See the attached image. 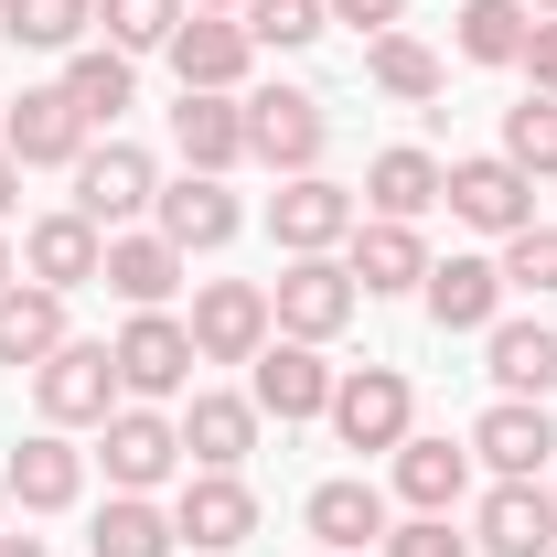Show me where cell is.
Listing matches in <instances>:
<instances>
[{
    "mask_svg": "<svg viewBox=\"0 0 557 557\" xmlns=\"http://www.w3.org/2000/svg\"><path fill=\"white\" fill-rule=\"evenodd\" d=\"M33 408H44V429H108V418L129 408V386H119V354L108 344H54L44 364H33Z\"/></svg>",
    "mask_w": 557,
    "mask_h": 557,
    "instance_id": "cell-1",
    "label": "cell"
},
{
    "mask_svg": "<svg viewBox=\"0 0 557 557\" xmlns=\"http://www.w3.org/2000/svg\"><path fill=\"white\" fill-rule=\"evenodd\" d=\"M322 150H333V108L311 86H247V161L289 183V172H322Z\"/></svg>",
    "mask_w": 557,
    "mask_h": 557,
    "instance_id": "cell-2",
    "label": "cell"
},
{
    "mask_svg": "<svg viewBox=\"0 0 557 557\" xmlns=\"http://www.w3.org/2000/svg\"><path fill=\"white\" fill-rule=\"evenodd\" d=\"M150 205H161V161H150L139 139H119V129L86 139V161H75V214L119 236V225H139Z\"/></svg>",
    "mask_w": 557,
    "mask_h": 557,
    "instance_id": "cell-3",
    "label": "cell"
},
{
    "mask_svg": "<svg viewBox=\"0 0 557 557\" xmlns=\"http://www.w3.org/2000/svg\"><path fill=\"white\" fill-rule=\"evenodd\" d=\"M322 418H333V440H344V450H397V440L418 429V386L397 375V364H344Z\"/></svg>",
    "mask_w": 557,
    "mask_h": 557,
    "instance_id": "cell-4",
    "label": "cell"
},
{
    "mask_svg": "<svg viewBox=\"0 0 557 557\" xmlns=\"http://www.w3.org/2000/svg\"><path fill=\"white\" fill-rule=\"evenodd\" d=\"M354 311H364V289H354L344 258H289V269L269 278V322L289 333V344H333Z\"/></svg>",
    "mask_w": 557,
    "mask_h": 557,
    "instance_id": "cell-5",
    "label": "cell"
},
{
    "mask_svg": "<svg viewBox=\"0 0 557 557\" xmlns=\"http://www.w3.org/2000/svg\"><path fill=\"white\" fill-rule=\"evenodd\" d=\"M183 333H194V354H205V364H258V354H269V278H194V322H183Z\"/></svg>",
    "mask_w": 557,
    "mask_h": 557,
    "instance_id": "cell-6",
    "label": "cell"
},
{
    "mask_svg": "<svg viewBox=\"0 0 557 557\" xmlns=\"http://www.w3.org/2000/svg\"><path fill=\"white\" fill-rule=\"evenodd\" d=\"M86 139H97V129H86V108H75L65 86H22V97L0 108V150H11L22 172H75Z\"/></svg>",
    "mask_w": 557,
    "mask_h": 557,
    "instance_id": "cell-7",
    "label": "cell"
},
{
    "mask_svg": "<svg viewBox=\"0 0 557 557\" xmlns=\"http://www.w3.org/2000/svg\"><path fill=\"white\" fill-rule=\"evenodd\" d=\"M440 205L461 214L472 236H525V225H536V183H525V172H515L504 150H472V161H450Z\"/></svg>",
    "mask_w": 557,
    "mask_h": 557,
    "instance_id": "cell-8",
    "label": "cell"
},
{
    "mask_svg": "<svg viewBox=\"0 0 557 557\" xmlns=\"http://www.w3.org/2000/svg\"><path fill=\"white\" fill-rule=\"evenodd\" d=\"M119 386H129L139 408H161V397H183V386H194V364H205V354H194V333H183V322H172V311H129V322H119Z\"/></svg>",
    "mask_w": 557,
    "mask_h": 557,
    "instance_id": "cell-9",
    "label": "cell"
},
{
    "mask_svg": "<svg viewBox=\"0 0 557 557\" xmlns=\"http://www.w3.org/2000/svg\"><path fill=\"white\" fill-rule=\"evenodd\" d=\"M354 214L364 205H354L333 172H289V183L269 194V236H278V258H333V247L354 236Z\"/></svg>",
    "mask_w": 557,
    "mask_h": 557,
    "instance_id": "cell-10",
    "label": "cell"
},
{
    "mask_svg": "<svg viewBox=\"0 0 557 557\" xmlns=\"http://www.w3.org/2000/svg\"><path fill=\"white\" fill-rule=\"evenodd\" d=\"M472 461H483L493 483H536V472H557V418H547V397H493V408L472 418Z\"/></svg>",
    "mask_w": 557,
    "mask_h": 557,
    "instance_id": "cell-11",
    "label": "cell"
},
{
    "mask_svg": "<svg viewBox=\"0 0 557 557\" xmlns=\"http://www.w3.org/2000/svg\"><path fill=\"white\" fill-rule=\"evenodd\" d=\"M97 461H108V493H161L183 472V418H161V408L129 397V408L97 429Z\"/></svg>",
    "mask_w": 557,
    "mask_h": 557,
    "instance_id": "cell-12",
    "label": "cell"
},
{
    "mask_svg": "<svg viewBox=\"0 0 557 557\" xmlns=\"http://www.w3.org/2000/svg\"><path fill=\"white\" fill-rule=\"evenodd\" d=\"M172 536L194 557H225L258 536V493H247V472H183V493H172Z\"/></svg>",
    "mask_w": 557,
    "mask_h": 557,
    "instance_id": "cell-13",
    "label": "cell"
},
{
    "mask_svg": "<svg viewBox=\"0 0 557 557\" xmlns=\"http://www.w3.org/2000/svg\"><path fill=\"white\" fill-rule=\"evenodd\" d=\"M0 483H11L22 515H75V504H86V450H75V429H33V440H11Z\"/></svg>",
    "mask_w": 557,
    "mask_h": 557,
    "instance_id": "cell-14",
    "label": "cell"
},
{
    "mask_svg": "<svg viewBox=\"0 0 557 557\" xmlns=\"http://www.w3.org/2000/svg\"><path fill=\"white\" fill-rule=\"evenodd\" d=\"M97 269H108V225H86L75 205H54V214H33L22 225V278H44V289H97Z\"/></svg>",
    "mask_w": 557,
    "mask_h": 557,
    "instance_id": "cell-15",
    "label": "cell"
},
{
    "mask_svg": "<svg viewBox=\"0 0 557 557\" xmlns=\"http://www.w3.org/2000/svg\"><path fill=\"white\" fill-rule=\"evenodd\" d=\"M333 375L344 364H322V344H289V333H269V354L247 364V397H258V418H322L333 408Z\"/></svg>",
    "mask_w": 557,
    "mask_h": 557,
    "instance_id": "cell-16",
    "label": "cell"
},
{
    "mask_svg": "<svg viewBox=\"0 0 557 557\" xmlns=\"http://www.w3.org/2000/svg\"><path fill=\"white\" fill-rule=\"evenodd\" d=\"M247 65H258V44H247L236 11H183V33H172V75H183V86L247 97Z\"/></svg>",
    "mask_w": 557,
    "mask_h": 557,
    "instance_id": "cell-17",
    "label": "cell"
},
{
    "mask_svg": "<svg viewBox=\"0 0 557 557\" xmlns=\"http://www.w3.org/2000/svg\"><path fill=\"white\" fill-rule=\"evenodd\" d=\"M386 493H397L408 515H450V504L472 493V440H429V429H408V440L386 450Z\"/></svg>",
    "mask_w": 557,
    "mask_h": 557,
    "instance_id": "cell-18",
    "label": "cell"
},
{
    "mask_svg": "<svg viewBox=\"0 0 557 557\" xmlns=\"http://www.w3.org/2000/svg\"><path fill=\"white\" fill-rule=\"evenodd\" d=\"M150 225L183 247V258H214V247H236V225H247V205L225 194V172H183V183H161V205H150Z\"/></svg>",
    "mask_w": 557,
    "mask_h": 557,
    "instance_id": "cell-19",
    "label": "cell"
},
{
    "mask_svg": "<svg viewBox=\"0 0 557 557\" xmlns=\"http://www.w3.org/2000/svg\"><path fill=\"white\" fill-rule=\"evenodd\" d=\"M418 311H429L440 333H493V322H504V258H429Z\"/></svg>",
    "mask_w": 557,
    "mask_h": 557,
    "instance_id": "cell-20",
    "label": "cell"
},
{
    "mask_svg": "<svg viewBox=\"0 0 557 557\" xmlns=\"http://www.w3.org/2000/svg\"><path fill=\"white\" fill-rule=\"evenodd\" d=\"M472 557H557V493L547 483H493L472 515Z\"/></svg>",
    "mask_w": 557,
    "mask_h": 557,
    "instance_id": "cell-21",
    "label": "cell"
},
{
    "mask_svg": "<svg viewBox=\"0 0 557 557\" xmlns=\"http://www.w3.org/2000/svg\"><path fill=\"white\" fill-rule=\"evenodd\" d=\"M247 450H258V397L194 386V408H183V472H247Z\"/></svg>",
    "mask_w": 557,
    "mask_h": 557,
    "instance_id": "cell-22",
    "label": "cell"
},
{
    "mask_svg": "<svg viewBox=\"0 0 557 557\" xmlns=\"http://www.w3.org/2000/svg\"><path fill=\"white\" fill-rule=\"evenodd\" d=\"M344 269H354L364 300H408L418 278H429V236H418V225H386V214H354Z\"/></svg>",
    "mask_w": 557,
    "mask_h": 557,
    "instance_id": "cell-23",
    "label": "cell"
},
{
    "mask_svg": "<svg viewBox=\"0 0 557 557\" xmlns=\"http://www.w3.org/2000/svg\"><path fill=\"white\" fill-rule=\"evenodd\" d=\"M183 269H194V258H183V247H172L161 225H119V236H108V269H97V278H108V289H119L129 311H172Z\"/></svg>",
    "mask_w": 557,
    "mask_h": 557,
    "instance_id": "cell-24",
    "label": "cell"
},
{
    "mask_svg": "<svg viewBox=\"0 0 557 557\" xmlns=\"http://www.w3.org/2000/svg\"><path fill=\"white\" fill-rule=\"evenodd\" d=\"M172 150H183V172H236V161H247V97H205V86H183V108H172Z\"/></svg>",
    "mask_w": 557,
    "mask_h": 557,
    "instance_id": "cell-25",
    "label": "cell"
},
{
    "mask_svg": "<svg viewBox=\"0 0 557 557\" xmlns=\"http://www.w3.org/2000/svg\"><path fill=\"white\" fill-rule=\"evenodd\" d=\"M440 183H450V161H429L418 139H397V150H375V161H364V194H354V205L386 214V225H418V214L440 205Z\"/></svg>",
    "mask_w": 557,
    "mask_h": 557,
    "instance_id": "cell-26",
    "label": "cell"
},
{
    "mask_svg": "<svg viewBox=\"0 0 557 557\" xmlns=\"http://www.w3.org/2000/svg\"><path fill=\"white\" fill-rule=\"evenodd\" d=\"M300 525L322 536V557L386 547V493L364 483V472H344V483H311V504H300Z\"/></svg>",
    "mask_w": 557,
    "mask_h": 557,
    "instance_id": "cell-27",
    "label": "cell"
},
{
    "mask_svg": "<svg viewBox=\"0 0 557 557\" xmlns=\"http://www.w3.org/2000/svg\"><path fill=\"white\" fill-rule=\"evenodd\" d=\"M483 375H493V397H557V322H493Z\"/></svg>",
    "mask_w": 557,
    "mask_h": 557,
    "instance_id": "cell-28",
    "label": "cell"
},
{
    "mask_svg": "<svg viewBox=\"0 0 557 557\" xmlns=\"http://www.w3.org/2000/svg\"><path fill=\"white\" fill-rule=\"evenodd\" d=\"M172 504H150V493H108L97 515H86V557H172Z\"/></svg>",
    "mask_w": 557,
    "mask_h": 557,
    "instance_id": "cell-29",
    "label": "cell"
},
{
    "mask_svg": "<svg viewBox=\"0 0 557 557\" xmlns=\"http://www.w3.org/2000/svg\"><path fill=\"white\" fill-rule=\"evenodd\" d=\"M54 86H65L75 108H86V129H119V108L139 97V54H119V44H75Z\"/></svg>",
    "mask_w": 557,
    "mask_h": 557,
    "instance_id": "cell-30",
    "label": "cell"
},
{
    "mask_svg": "<svg viewBox=\"0 0 557 557\" xmlns=\"http://www.w3.org/2000/svg\"><path fill=\"white\" fill-rule=\"evenodd\" d=\"M65 344V289H44V278H11L0 289V364H44V354Z\"/></svg>",
    "mask_w": 557,
    "mask_h": 557,
    "instance_id": "cell-31",
    "label": "cell"
},
{
    "mask_svg": "<svg viewBox=\"0 0 557 557\" xmlns=\"http://www.w3.org/2000/svg\"><path fill=\"white\" fill-rule=\"evenodd\" d=\"M364 86H375V97H397V108H429V97L450 86V65H440L418 33H375V44H364Z\"/></svg>",
    "mask_w": 557,
    "mask_h": 557,
    "instance_id": "cell-32",
    "label": "cell"
},
{
    "mask_svg": "<svg viewBox=\"0 0 557 557\" xmlns=\"http://www.w3.org/2000/svg\"><path fill=\"white\" fill-rule=\"evenodd\" d=\"M0 33L22 54H75L97 33V0H0Z\"/></svg>",
    "mask_w": 557,
    "mask_h": 557,
    "instance_id": "cell-33",
    "label": "cell"
},
{
    "mask_svg": "<svg viewBox=\"0 0 557 557\" xmlns=\"http://www.w3.org/2000/svg\"><path fill=\"white\" fill-rule=\"evenodd\" d=\"M525 33H536V11L525 0H461V65H525Z\"/></svg>",
    "mask_w": 557,
    "mask_h": 557,
    "instance_id": "cell-34",
    "label": "cell"
},
{
    "mask_svg": "<svg viewBox=\"0 0 557 557\" xmlns=\"http://www.w3.org/2000/svg\"><path fill=\"white\" fill-rule=\"evenodd\" d=\"M236 22H247V44H258V54H311V44L333 33V11H322V0H247Z\"/></svg>",
    "mask_w": 557,
    "mask_h": 557,
    "instance_id": "cell-35",
    "label": "cell"
},
{
    "mask_svg": "<svg viewBox=\"0 0 557 557\" xmlns=\"http://www.w3.org/2000/svg\"><path fill=\"white\" fill-rule=\"evenodd\" d=\"M504 161H515L525 183H557V97H525V108H504Z\"/></svg>",
    "mask_w": 557,
    "mask_h": 557,
    "instance_id": "cell-36",
    "label": "cell"
},
{
    "mask_svg": "<svg viewBox=\"0 0 557 557\" xmlns=\"http://www.w3.org/2000/svg\"><path fill=\"white\" fill-rule=\"evenodd\" d=\"M97 22H108V44H119V54H172L183 0H97Z\"/></svg>",
    "mask_w": 557,
    "mask_h": 557,
    "instance_id": "cell-37",
    "label": "cell"
},
{
    "mask_svg": "<svg viewBox=\"0 0 557 557\" xmlns=\"http://www.w3.org/2000/svg\"><path fill=\"white\" fill-rule=\"evenodd\" d=\"M504 289H557V225L547 214L525 236H504Z\"/></svg>",
    "mask_w": 557,
    "mask_h": 557,
    "instance_id": "cell-38",
    "label": "cell"
},
{
    "mask_svg": "<svg viewBox=\"0 0 557 557\" xmlns=\"http://www.w3.org/2000/svg\"><path fill=\"white\" fill-rule=\"evenodd\" d=\"M375 557H472V536H450V515H408V525H386Z\"/></svg>",
    "mask_w": 557,
    "mask_h": 557,
    "instance_id": "cell-39",
    "label": "cell"
},
{
    "mask_svg": "<svg viewBox=\"0 0 557 557\" xmlns=\"http://www.w3.org/2000/svg\"><path fill=\"white\" fill-rule=\"evenodd\" d=\"M322 11H333V22H354V33H364V44H375V33H397V22H408V0H322Z\"/></svg>",
    "mask_w": 557,
    "mask_h": 557,
    "instance_id": "cell-40",
    "label": "cell"
},
{
    "mask_svg": "<svg viewBox=\"0 0 557 557\" xmlns=\"http://www.w3.org/2000/svg\"><path fill=\"white\" fill-rule=\"evenodd\" d=\"M525 97H557V22L525 33Z\"/></svg>",
    "mask_w": 557,
    "mask_h": 557,
    "instance_id": "cell-41",
    "label": "cell"
},
{
    "mask_svg": "<svg viewBox=\"0 0 557 557\" xmlns=\"http://www.w3.org/2000/svg\"><path fill=\"white\" fill-rule=\"evenodd\" d=\"M11 205H22V161L0 150V225H11Z\"/></svg>",
    "mask_w": 557,
    "mask_h": 557,
    "instance_id": "cell-42",
    "label": "cell"
},
{
    "mask_svg": "<svg viewBox=\"0 0 557 557\" xmlns=\"http://www.w3.org/2000/svg\"><path fill=\"white\" fill-rule=\"evenodd\" d=\"M0 557H44V536H11V525H0Z\"/></svg>",
    "mask_w": 557,
    "mask_h": 557,
    "instance_id": "cell-43",
    "label": "cell"
},
{
    "mask_svg": "<svg viewBox=\"0 0 557 557\" xmlns=\"http://www.w3.org/2000/svg\"><path fill=\"white\" fill-rule=\"evenodd\" d=\"M11 278H22V258H11V236H0V289H11Z\"/></svg>",
    "mask_w": 557,
    "mask_h": 557,
    "instance_id": "cell-44",
    "label": "cell"
},
{
    "mask_svg": "<svg viewBox=\"0 0 557 557\" xmlns=\"http://www.w3.org/2000/svg\"><path fill=\"white\" fill-rule=\"evenodd\" d=\"M183 11H247V0H183Z\"/></svg>",
    "mask_w": 557,
    "mask_h": 557,
    "instance_id": "cell-45",
    "label": "cell"
},
{
    "mask_svg": "<svg viewBox=\"0 0 557 557\" xmlns=\"http://www.w3.org/2000/svg\"><path fill=\"white\" fill-rule=\"evenodd\" d=\"M525 11H536V22H557V0H525Z\"/></svg>",
    "mask_w": 557,
    "mask_h": 557,
    "instance_id": "cell-46",
    "label": "cell"
},
{
    "mask_svg": "<svg viewBox=\"0 0 557 557\" xmlns=\"http://www.w3.org/2000/svg\"><path fill=\"white\" fill-rule=\"evenodd\" d=\"M0 525H11V483H0Z\"/></svg>",
    "mask_w": 557,
    "mask_h": 557,
    "instance_id": "cell-47",
    "label": "cell"
}]
</instances>
